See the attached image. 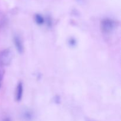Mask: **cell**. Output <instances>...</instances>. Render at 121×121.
<instances>
[{
    "instance_id": "6da1fadb",
    "label": "cell",
    "mask_w": 121,
    "mask_h": 121,
    "mask_svg": "<svg viewBox=\"0 0 121 121\" xmlns=\"http://www.w3.org/2000/svg\"><path fill=\"white\" fill-rule=\"evenodd\" d=\"M13 59L11 51L8 48L0 52V66H7L11 63Z\"/></svg>"
},
{
    "instance_id": "7a4b0ae2",
    "label": "cell",
    "mask_w": 121,
    "mask_h": 121,
    "mask_svg": "<svg viewBox=\"0 0 121 121\" xmlns=\"http://www.w3.org/2000/svg\"><path fill=\"white\" fill-rule=\"evenodd\" d=\"M117 26L115 21L111 19L106 18L103 20L100 23V29L102 31L105 33H108L112 31Z\"/></svg>"
},
{
    "instance_id": "3957f363",
    "label": "cell",
    "mask_w": 121,
    "mask_h": 121,
    "mask_svg": "<svg viewBox=\"0 0 121 121\" xmlns=\"http://www.w3.org/2000/svg\"><path fill=\"white\" fill-rule=\"evenodd\" d=\"M22 92H23V87L21 83L18 84L16 87L15 92V98L17 101H20L22 98Z\"/></svg>"
},
{
    "instance_id": "277c9868",
    "label": "cell",
    "mask_w": 121,
    "mask_h": 121,
    "mask_svg": "<svg viewBox=\"0 0 121 121\" xmlns=\"http://www.w3.org/2000/svg\"><path fill=\"white\" fill-rule=\"evenodd\" d=\"M14 43L17 49L20 52H22L23 51V45H22L21 40L18 37H15L14 39Z\"/></svg>"
},
{
    "instance_id": "5b68a950",
    "label": "cell",
    "mask_w": 121,
    "mask_h": 121,
    "mask_svg": "<svg viewBox=\"0 0 121 121\" xmlns=\"http://www.w3.org/2000/svg\"><path fill=\"white\" fill-rule=\"evenodd\" d=\"M35 21H36L38 24H41L43 23L44 21V18L40 15H35Z\"/></svg>"
},
{
    "instance_id": "8992f818",
    "label": "cell",
    "mask_w": 121,
    "mask_h": 121,
    "mask_svg": "<svg viewBox=\"0 0 121 121\" xmlns=\"http://www.w3.org/2000/svg\"><path fill=\"white\" fill-rule=\"evenodd\" d=\"M2 74L1 73V72H0V87H1V85H2Z\"/></svg>"
},
{
    "instance_id": "52a82bcc",
    "label": "cell",
    "mask_w": 121,
    "mask_h": 121,
    "mask_svg": "<svg viewBox=\"0 0 121 121\" xmlns=\"http://www.w3.org/2000/svg\"><path fill=\"white\" fill-rule=\"evenodd\" d=\"M4 121H8V119H5V120Z\"/></svg>"
}]
</instances>
